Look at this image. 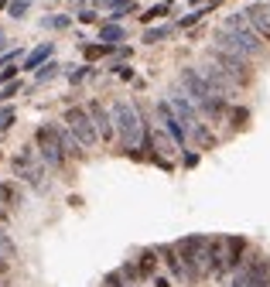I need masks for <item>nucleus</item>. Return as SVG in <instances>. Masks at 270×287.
<instances>
[{
  "label": "nucleus",
  "instance_id": "nucleus-1",
  "mask_svg": "<svg viewBox=\"0 0 270 287\" xmlns=\"http://www.w3.org/2000/svg\"><path fill=\"white\" fill-rule=\"evenodd\" d=\"M215 45L229 48V51H239V55H247V58L263 55V38H260V31L247 21V14H229L223 21V28L215 31Z\"/></svg>",
  "mask_w": 270,
  "mask_h": 287
},
{
  "label": "nucleus",
  "instance_id": "nucleus-2",
  "mask_svg": "<svg viewBox=\"0 0 270 287\" xmlns=\"http://www.w3.org/2000/svg\"><path fill=\"white\" fill-rule=\"evenodd\" d=\"M181 89H185V96H188V99L199 106L209 120H223V113H226V96L215 89L209 79H205L202 69H185V72H181Z\"/></svg>",
  "mask_w": 270,
  "mask_h": 287
},
{
  "label": "nucleus",
  "instance_id": "nucleus-3",
  "mask_svg": "<svg viewBox=\"0 0 270 287\" xmlns=\"http://www.w3.org/2000/svg\"><path fill=\"white\" fill-rule=\"evenodd\" d=\"M168 103H171V110L178 113V120L185 123V130H188V140H195V144H202V147H209L212 144V134H209V126H205V120H202V110L191 103L188 96H185V89H175L168 96Z\"/></svg>",
  "mask_w": 270,
  "mask_h": 287
},
{
  "label": "nucleus",
  "instance_id": "nucleus-4",
  "mask_svg": "<svg viewBox=\"0 0 270 287\" xmlns=\"http://www.w3.org/2000/svg\"><path fill=\"white\" fill-rule=\"evenodd\" d=\"M178 253L188 264L191 280H202V277H209L215 270V253H212V240L209 236H188V240H181Z\"/></svg>",
  "mask_w": 270,
  "mask_h": 287
},
{
  "label": "nucleus",
  "instance_id": "nucleus-5",
  "mask_svg": "<svg viewBox=\"0 0 270 287\" xmlns=\"http://www.w3.org/2000/svg\"><path fill=\"white\" fill-rule=\"evenodd\" d=\"M113 123H116V134H120V144L124 147L134 150L144 137V126H140V116H137V106L120 99V103H113Z\"/></svg>",
  "mask_w": 270,
  "mask_h": 287
},
{
  "label": "nucleus",
  "instance_id": "nucleus-6",
  "mask_svg": "<svg viewBox=\"0 0 270 287\" xmlns=\"http://www.w3.org/2000/svg\"><path fill=\"white\" fill-rule=\"evenodd\" d=\"M209 62H215V65L236 82V86H247V82L253 79V72H250V58L239 55V51H229V48H223V45L209 48Z\"/></svg>",
  "mask_w": 270,
  "mask_h": 287
},
{
  "label": "nucleus",
  "instance_id": "nucleus-7",
  "mask_svg": "<svg viewBox=\"0 0 270 287\" xmlns=\"http://www.w3.org/2000/svg\"><path fill=\"white\" fill-rule=\"evenodd\" d=\"M45 158H41V150H21L17 158H14V171H17V178H24L28 185H34L38 192H48V181H45Z\"/></svg>",
  "mask_w": 270,
  "mask_h": 287
},
{
  "label": "nucleus",
  "instance_id": "nucleus-8",
  "mask_svg": "<svg viewBox=\"0 0 270 287\" xmlns=\"http://www.w3.org/2000/svg\"><path fill=\"white\" fill-rule=\"evenodd\" d=\"M243 246H247V243H243V240H233V236L212 240V253H215V270H212V277H223L226 270H233V267L239 264Z\"/></svg>",
  "mask_w": 270,
  "mask_h": 287
},
{
  "label": "nucleus",
  "instance_id": "nucleus-9",
  "mask_svg": "<svg viewBox=\"0 0 270 287\" xmlns=\"http://www.w3.org/2000/svg\"><path fill=\"white\" fill-rule=\"evenodd\" d=\"M65 126L79 137V144L82 147H92L96 140H100V130H96V123H92V116H89V110H68L65 113Z\"/></svg>",
  "mask_w": 270,
  "mask_h": 287
},
{
  "label": "nucleus",
  "instance_id": "nucleus-10",
  "mask_svg": "<svg viewBox=\"0 0 270 287\" xmlns=\"http://www.w3.org/2000/svg\"><path fill=\"white\" fill-rule=\"evenodd\" d=\"M38 150H41V158H45V164H52V168H62L65 164V144H62V137H58V130H52V126H41L38 130Z\"/></svg>",
  "mask_w": 270,
  "mask_h": 287
},
{
  "label": "nucleus",
  "instance_id": "nucleus-11",
  "mask_svg": "<svg viewBox=\"0 0 270 287\" xmlns=\"http://www.w3.org/2000/svg\"><path fill=\"white\" fill-rule=\"evenodd\" d=\"M158 116H161V123H164L161 130H168L171 137H175V144H178V147H185V144H188V130H185V123L178 120V113L171 110L168 99H161V103H158Z\"/></svg>",
  "mask_w": 270,
  "mask_h": 287
},
{
  "label": "nucleus",
  "instance_id": "nucleus-12",
  "mask_svg": "<svg viewBox=\"0 0 270 287\" xmlns=\"http://www.w3.org/2000/svg\"><path fill=\"white\" fill-rule=\"evenodd\" d=\"M86 110H89L92 123H96V130H100V140H113V134H116V123H113V110H103L100 103H89Z\"/></svg>",
  "mask_w": 270,
  "mask_h": 287
},
{
  "label": "nucleus",
  "instance_id": "nucleus-13",
  "mask_svg": "<svg viewBox=\"0 0 270 287\" xmlns=\"http://www.w3.org/2000/svg\"><path fill=\"white\" fill-rule=\"evenodd\" d=\"M243 14H247V21L260 31V38H267V41H270V7H263V4H253V7H247Z\"/></svg>",
  "mask_w": 270,
  "mask_h": 287
},
{
  "label": "nucleus",
  "instance_id": "nucleus-14",
  "mask_svg": "<svg viewBox=\"0 0 270 287\" xmlns=\"http://www.w3.org/2000/svg\"><path fill=\"white\" fill-rule=\"evenodd\" d=\"M164 260H168V267H171V274L175 277H181V280H191V270H188V264H185V256L178 253V246H164Z\"/></svg>",
  "mask_w": 270,
  "mask_h": 287
},
{
  "label": "nucleus",
  "instance_id": "nucleus-15",
  "mask_svg": "<svg viewBox=\"0 0 270 287\" xmlns=\"http://www.w3.org/2000/svg\"><path fill=\"white\" fill-rule=\"evenodd\" d=\"M151 140H154V147H158L161 154H164V158H171L175 150H181L178 144H175V137H171L168 130H154V137H151Z\"/></svg>",
  "mask_w": 270,
  "mask_h": 287
},
{
  "label": "nucleus",
  "instance_id": "nucleus-16",
  "mask_svg": "<svg viewBox=\"0 0 270 287\" xmlns=\"http://www.w3.org/2000/svg\"><path fill=\"white\" fill-rule=\"evenodd\" d=\"M0 205H7V208L21 205V188H17L14 181H4V185H0Z\"/></svg>",
  "mask_w": 270,
  "mask_h": 287
},
{
  "label": "nucleus",
  "instance_id": "nucleus-17",
  "mask_svg": "<svg viewBox=\"0 0 270 287\" xmlns=\"http://www.w3.org/2000/svg\"><path fill=\"white\" fill-rule=\"evenodd\" d=\"M48 55H52V45H41V48H34L31 55H28V62H24V69H38V65H41V62H45Z\"/></svg>",
  "mask_w": 270,
  "mask_h": 287
},
{
  "label": "nucleus",
  "instance_id": "nucleus-18",
  "mask_svg": "<svg viewBox=\"0 0 270 287\" xmlns=\"http://www.w3.org/2000/svg\"><path fill=\"white\" fill-rule=\"evenodd\" d=\"M137 267H140V274H144V277H151V274H154V267H158V256H154L151 250L140 253V264H137Z\"/></svg>",
  "mask_w": 270,
  "mask_h": 287
},
{
  "label": "nucleus",
  "instance_id": "nucleus-19",
  "mask_svg": "<svg viewBox=\"0 0 270 287\" xmlns=\"http://www.w3.org/2000/svg\"><path fill=\"white\" fill-rule=\"evenodd\" d=\"M168 35H171V28H154V31H147V35H144V41L154 45V41H164Z\"/></svg>",
  "mask_w": 270,
  "mask_h": 287
},
{
  "label": "nucleus",
  "instance_id": "nucleus-20",
  "mask_svg": "<svg viewBox=\"0 0 270 287\" xmlns=\"http://www.w3.org/2000/svg\"><path fill=\"white\" fill-rule=\"evenodd\" d=\"M100 35L106 38V41H120V38H124V31H120V28H116V24H106V28H103Z\"/></svg>",
  "mask_w": 270,
  "mask_h": 287
},
{
  "label": "nucleus",
  "instance_id": "nucleus-21",
  "mask_svg": "<svg viewBox=\"0 0 270 287\" xmlns=\"http://www.w3.org/2000/svg\"><path fill=\"white\" fill-rule=\"evenodd\" d=\"M0 256H14V243L0 232Z\"/></svg>",
  "mask_w": 270,
  "mask_h": 287
},
{
  "label": "nucleus",
  "instance_id": "nucleus-22",
  "mask_svg": "<svg viewBox=\"0 0 270 287\" xmlns=\"http://www.w3.org/2000/svg\"><path fill=\"white\" fill-rule=\"evenodd\" d=\"M161 14H168V4H161V7H151L147 14H140L144 21H151V17H161Z\"/></svg>",
  "mask_w": 270,
  "mask_h": 287
},
{
  "label": "nucleus",
  "instance_id": "nucleus-23",
  "mask_svg": "<svg viewBox=\"0 0 270 287\" xmlns=\"http://www.w3.org/2000/svg\"><path fill=\"white\" fill-rule=\"evenodd\" d=\"M24 7H28L24 0H14V4H11V14H14V17H21V14H24Z\"/></svg>",
  "mask_w": 270,
  "mask_h": 287
},
{
  "label": "nucleus",
  "instance_id": "nucleus-24",
  "mask_svg": "<svg viewBox=\"0 0 270 287\" xmlns=\"http://www.w3.org/2000/svg\"><path fill=\"white\" fill-rule=\"evenodd\" d=\"M205 11H195V14H188V17H181V28H188V24H195L199 21V17H202Z\"/></svg>",
  "mask_w": 270,
  "mask_h": 287
},
{
  "label": "nucleus",
  "instance_id": "nucleus-25",
  "mask_svg": "<svg viewBox=\"0 0 270 287\" xmlns=\"http://www.w3.org/2000/svg\"><path fill=\"white\" fill-rule=\"evenodd\" d=\"M55 69H58V65H45V72H38V79H41V82L52 79V75H55Z\"/></svg>",
  "mask_w": 270,
  "mask_h": 287
},
{
  "label": "nucleus",
  "instance_id": "nucleus-26",
  "mask_svg": "<svg viewBox=\"0 0 270 287\" xmlns=\"http://www.w3.org/2000/svg\"><path fill=\"white\" fill-rule=\"evenodd\" d=\"M154 287H171V284L164 280V277H154Z\"/></svg>",
  "mask_w": 270,
  "mask_h": 287
},
{
  "label": "nucleus",
  "instance_id": "nucleus-27",
  "mask_svg": "<svg viewBox=\"0 0 270 287\" xmlns=\"http://www.w3.org/2000/svg\"><path fill=\"white\" fill-rule=\"evenodd\" d=\"M0 274H7V260H0Z\"/></svg>",
  "mask_w": 270,
  "mask_h": 287
},
{
  "label": "nucleus",
  "instance_id": "nucleus-28",
  "mask_svg": "<svg viewBox=\"0 0 270 287\" xmlns=\"http://www.w3.org/2000/svg\"><path fill=\"white\" fill-rule=\"evenodd\" d=\"M191 4H202V0H191Z\"/></svg>",
  "mask_w": 270,
  "mask_h": 287
},
{
  "label": "nucleus",
  "instance_id": "nucleus-29",
  "mask_svg": "<svg viewBox=\"0 0 270 287\" xmlns=\"http://www.w3.org/2000/svg\"><path fill=\"white\" fill-rule=\"evenodd\" d=\"M106 287H110V284H106Z\"/></svg>",
  "mask_w": 270,
  "mask_h": 287
}]
</instances>
